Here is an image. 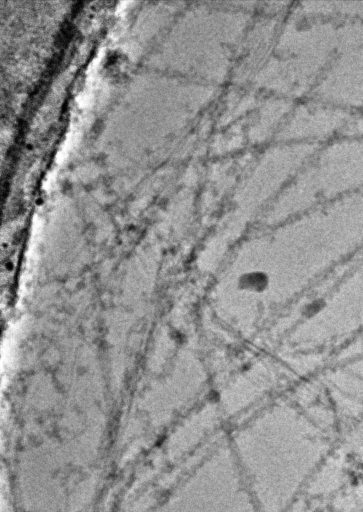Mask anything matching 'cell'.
<instances>
[{
  "instance_id": "1",
  "label": "cell",
  "mask_w": 363,
  "mask_h": 512,
  "mask_svg": "<svg viewBox=\"0 0 363 512\" xmlns=\"http://www.w3.org/2000/svg\"><path fill=\"white\" fill-rule=\"evenodd\" d=\"M339 26L340 20L329 18L289 21L254 76L255 86L280 97L311 93L335 53Z\"/></svg>"
},
{
  "instance_id": "2",
  "label": "cell",
  "mask_w": 363,
  "mask_h": 512,
  "mask_svg": "<svg viewBox=\"0 0 363 512\" xmlns=\"http://www.w3.org/2000/svg\"><path fill=\"white\" fill-rule=\"evenodd\" d=\"M363 190V135L340 134L297 172L275 201L283 215Z\"/></svg>"
},
{
  "instance_id": "3",
  "label": "cell",
  "mask_w": 363,
  "mask_h": 512,
  "mask_svg": "<svg viewBox=\"0 0 363 512\" xmlns=\"http://www.w3.org/2000/svg\"><path fill=\"white\" fill-rule=\"evenodd\" d=\"M338 20L335 53L311 95L315 101L355 114L363 111V21Z\"/></svg>"
},
{
  "instance_id": "4",
  "label": "cell",
  "mask_w": 363,
  "mask_h": 512,
  "mask_svg": "<svg viewBox=\"0 0 363 512\" xmlns=\"http://www.w3.org/2000/svg\"><path fill=\"white\" fill-rule=\"evenodd\" d=\"M350 114L341 109L313 100L291 110L276 135L279 142L313 143L340 135Z\"/></svg>"
},
{
  "instance_id": "5",
  "label": "cell",
  "mask_w": 363,
  "mask_h": 512,
  "mask_svg": "<svg viewBox=\"0 0 363 512\" xmlns=\"http://www.w3.org/2000/svg\"><path fill=\"white\" fill-rule=\"evenodd\" d=\"M258 113L250 126L248 136L254 143H262L276 130V135L282 124L293 109L291 102L283 97H273L260 103ZM275 135V136H276Z\"/></svg>"
},
{
  "instance_id": "6",
  "label": "cell",
  "mask_w": 363,
  "mask_h": 512,
  "mask_svg": "<svg viewBox=\"0 0 363 512\" xmlns=\"http://www.w3.org/2000/svg\"><path fill=\"white\" fill-rule=\"evenodd\" d=\"M303 19L329 18L363 21V2H308L295 10Z\"/></svg>"
}]
</instances>
